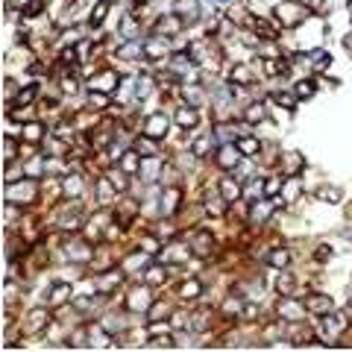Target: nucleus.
<instances>
[{"instance_id": "obj_1", "label": "nucleus", "mask_w": 352, "mask_h": 352, "mask_svg": "<svg viewBox=\"0 0 352 352\" xmlns=\"http://www.w3.org/2000/svg\"><path fill=\"white\" fill-rule=\"evenodd\" d=\"M305 6H299V3H294V0H285V3H279L276 6V21L279 24H285V27H297L299 21H305Z\"/></svg>"}, {"instance_id": "obj_2", "label": "nucleus", "mask_w": 352, "mask_h": 352, "mask_svg": "<svg viewBox=\"0 0 352 352\" xmlns=\"http://www.w3.org/2000/svg\"><path fill=\"white\" fill-rule=\"evenodd\" d=\"M176 15H179L185 24H191L200 15V3H197V0H176Z\"/></svg>"}, {"instance_id": "obj_3", "label": "nucleus", "mask_w": 352, "mask_h": 352, "mask_svg": "<svg viewBox=\"0 0 352 352\" xmlns=\"http://www.w3.org/2000/svg\"><path fill=\"white\" fill-rule=\"evenodd\" d=\"M164 132H167V121H164V115H150L147 123H144V135H147V138H161Z\"/></svg>"}, {"instance_id": "obj_4", "label": "nucleus", "mask_w": 352, "mask_h": 352, "mask_svg": "<svg viewBox=\"0 0 352 352\" xmlns=\"http://www.w3.org/2000/svg\"><path fill=\"white\" fill-rule=\"evenodd\" d=\"M244 153L238 150V147H232V144H226V147H220V153H217V164L223 167V170H232L235 164H238V158H241Z\"/></svg>"}, {"instance_id": "obj_5", "label": "nucleus", "mask_w": 352, "mask_h": 352, "mask_svg": "<svg viewBox=\"0 0 352 352\" xmlns=\"http://www.w3.org/2000/svg\"><path fill=\"white\" fill-rule=\"evenodd\" d=\"M182 24H185V21H182L179 15H167V18H161V21L156 24V30H158L161 35H176V33L182 30Z\"/></svg>"}, {"instance_id": "obj_6", "label": "nucleus", "mask_w": 352, "mask_h": 352, "mask_svg": "<svg viewBox=\"0 0 352 352\" xmlns=\"http://www.w3.org/2000/svg\"><path fill=\"white\" fill-rule=\"evenodd\" d=\"M115 88H118V76H115L112 70L100 73V76L91 82V91H115Z\"/></svg>"}, {"instance_id": "obj_7", "label": "nucleus", "mask_w": 352, "mask_h": 352, "mask_svg": "<svg viewBox=\"0 0 352 352\" xmlns=\"http://www.w3.org/2000/svg\"><path fill=\"white\" fill-rule=\"evenodd\" d=\"M176 123H179L182 129H194V126L200 123V115H197L191 106H185V109H179V112H176Z\"/></svg>"}, {"instance_id": "obj_8", "label": "nucleus", "mask_w": 352, "mask_h": 352, "mask_svg": "<svg viewBox=\"0 0 352 352\" xmlns=\"http://www.w3.org/2000/svg\"><path fill=\"white\" fill-rule=\"evenodd\" d=\"M164 53H167V44H164L161 38H150V41L144 44V56H147V59H161Z\"/></svg>"}, {"instance_id": "obj_9", "label": "nucleus", "mask_w": 352, "mask_h": 352, "mask_svg": "<svg viewBox=\"0 0 352 352\" xmlns=\"http://www.w3.org/2000/svg\"><path fill=\"white\" fill-rule=\"evenodd\" d=\"M121 170H123V173H135V170H141V156H138L135 150L123 153V156H121Z\"/></svg>"}, {"instance_id": "obj_10", "label": "nucleus", "mask_w": 352, "mask_h": 352, "mask_svg": "<svg viewBox=\"0 0 352 352\" xmlns=\"http://www.w3.org/2000/svg\"><path fill=\"white\" fill-rule=\"evenodd\" d=\"M220 194H223L226 203H235V200L241 197V185H238L235 179H220Z\"/></svg>"}, {"instance_id": "obj_11", "label": "nucleus", "mask_w": 352, "mask_h": 352, "mask_svg": "<svg viewBox=\"0 0 352 352\" xmlns=\"http://www.w3.org/2000/svg\"><path fill=\"white\" fill-rule=\"evenodd\" d=\"M305 308H308V311H314V314H326V311L332 308V302H329V297L314 294V297H308V299H305Z\"/></svg>"}, {"instance_id": "obj_12", "label": "nucleus", "mask_w": 352, "mask_h": 352, "mask_svg": "<svg viewBox=\"0 0 352 352\" xmlns=\"http://www.w3.org/2000/svg\"><path fill=\"white\" fill-rule=\"evenodd\" d=\"M279 314H282V317H291V320H297V317L302 314V308H299V305H297L291 297H285V299L279 302Z\"/></svg>"}, {"instance_id": "obj_13", "label": "nucleus", "mask_w": 352, "mask_h": 352, "mask_svg": "<svg viewBox=\"0 0 352 352\" xmlns=\"http://www.w3.org/2000/svg\"><path fill=\"white\" fill-rule=\"evenodd\" d=\"M264 70L270 76H282V73H288V62L285 59H267L264 62Z\"/></svg>"}, {"instance_id": "obj_14", "label": "nucleus", "mask_w": 352, "mask_h": 352, "mask_svg": "<svg viewBox=\"0 0 352 352\" xmlns=\"http://www.w3.org/2000/svg\"><path fill=\"white\" fill-rule=\"evenodd\" d=\"M147 302H150L147 288H135V291H132V297H129V308H147Z\"/></svg>"}, {"instance_id": "obj_15", "label": "nucleus", "mask_w": 352, "mask_h": 352, "mask_svg": "<svg viewBox=\"0 0 352 352\" xmlns=\"http://www.w3.org/2000/svg\"><path fill=\"white\" fill-rule=\"evenodd\" d=\"M161 164V158H141V170H144V182H153V176H156V167Z\"/></svg>"}, {"instance_id": "obj_16", "label": "nucleus", "mask_w": 352, "mask_h": 352, "mask_svg": "<svg viewBox=\"0 0 352 352\" xmlns=\"http://www.w3.org/2000/svg\"><path fill=\"white\" fill-rule=\"evenodd\" d=\"M41 326H47V311H41V308H38V311H33V314H30L27 332H38Z\"/></svg>"}, {"instance_id": "obj_17", "label": "nucleus", "mask_w": 352, "mask_h": 352, "mask_svg": "<svg viewBox=\"0 0 352 352\" xmlns=\"http://www.w3.org/2000/svg\"><path fill=\"white\" fill-rule=\"evenodd\" d=\"M282 188H285V182L279 176H270V179L264 182V197H276V194H282Z\"/></svg>"}, {"instance_id": "obj_18", "label": "nucleus", "mask_w": 352, "mask_h": 352, "mask_svg": "<svg viewBox=\"0 0 352 352\" xmlns=\"http://www.w3.org/2000/svg\"><path fill=\"white\" fill-rule=\"evenodd\" d=\"M194 252H197V255H209V252H211V238H209L206 232L197 235V241H194Z\"/></svg>"}, {"instance_id": "obj_19", "label": "nucleus", "mask_w": 352, "mask_h": 352, "mask_svg": "<svg viewBox=\"0 0 352 352\" xmlns=\"http://www.w3.org/2000/svg\"><path fill=\"white\" fill-rule=\"evenodd\" d=\"M118 285H121V273H109V276H103V279L97 282V291L106 294V291H112V288H118Z\"/></svg>"}, {"instance_id": "obj_20", "label": "nucleus", "mask_w": 352, "mask_h": 352, "mask_svg": "<svg viewBox=\"0 0 352 352\" xmlns=\"http://www.w3.org/2000/svg\"><path fill=\"white\" fill-rule=\"evenodd\" d=\"M238 150H241L244 156H255V153L261 150V144H258L255 138H241V141H238Z\"/></svg>"}, {"instance_id": "obj_21", "label": "nucleus", "mask_w": 352, "mask_h": 352, "mask_svg": "<svg viewBox=\"0 0 352 352\" xmlns=\"http://www.w3.org/2000/svg\"><path fill=\"white\" fill-rule=\"evenodd\" d=\"M276 291H279L282 297H291V291H294V279H291L288 273H279V279H276Z\"/></svg>"}, {"instance_id": "obj_22", "label": "nucleus", "mask_w": 352, "mask_h": 352, "mask_svg": "<svg viewBox=\"0 0 352 352\" xmlns=\"http://www.w3.org/2000/svg\"><path fill=\"white\" fill-rule=\"evenodd\" d=\"M70 297V288L68 285H56L53 291H50V305H59V302H65Z\"/></svg>"}, {"instance_id": "obj_23", "label": "nucleus", "mask_w": 352, "mask_h": 352, "mask_svg": "<svg viewBox=\"0 0 352 352\" xmlns=\"http://www.w3.org/2000/svg\"><path fill=\"white\" fill-rule=\"evenodd\" d=\"M209 150H211V138H209V135H203V138H197V141H194L191 156H206Z\"/></svg>"}, {"instance_id": "obj_24", "label": "nucleus", "mask_w": 352, "mask_h": 352, "mask_svg": "<svg viewBox=\"0 0 352 352\" xmlns=\"http://www.w3.org/2000/svg\"><path fill=\"white\" fill-rule=\"evenodd\" d=\"M200 291H203V285H200L197 279H188V282L182 285V297H185V299H194V297H200Z\"/></svg>"}, {"instance_id": "obj_25", "label": "nucleus", "mask_w": 352, "mask_h": 352, "mask_svg": "<svg viewBox=\"0 0 352 352\" xmlns=\"http://www.w3.org/2000/svg\"><path fill=\"white\" fill-rule=\"evenodd\" d=\"M267 261H270V264H273V267H285V264H288V261H291V255H288V252H285V249H273V252H270V255H267Z\"/></svg>"}, {"instance_id": "obj_26", "label": "nucleus", "mask_w": 352, "mask_h": 352, "mask_svg": "<svg viewBox=\"0 0 352 352\" xmlns=\"http://www.w3.org/2000/svg\"><path fill=\"white\" fill-rule=\"evenodd\" d=\"M176 200H179V188H170V191L164 194V214L176 211Z\"/></svg>"}, {"instance_id": "obj_27", "label": "nucleus", "mask_w": 352, "mask_h": 352, "mask_svg": "<svg viewBox=\"0 0 352 352\" xmlns=\"http://www.w3.org/2000/svg\"><path fill=\"white\" fill-rule=\"evenodd\" d=\"M229 79H232V82H241V85H246V82H249V70H246L244 65H238V68H232Z\"/></svg>"}, {"instance_id": "obj_28", "label": "nucleus", "mask_w": 352, "mask_h": 352, "mask_svg": "<svg viewBox=\"0 0 352 352\" xmlns=\"http://www.w3.org/2000/svg\"><path fill=\"white\" fill-rule=\"evenodd\" d=\"M244 118H246V123H258V121H264V109H261L258 103H252V106L246 109V115H244Z\"/></svg>"}, {"instance_id": "obj_29", "label": "nucleus", "mask_w": 352, "mask_h": 352, "mask_svg": "<svg viewBox=\"0 0 352 352\" xmlns=\"http://www.w3.org/2000/svg\"><path fill=\"white\" fill-rule=\"evenodd\" d=\"M33 197V185H21V188H9V200H30Z\"/></svg>"}, {"instance_id": "obj_30", "label": "nucleus", "mask_w": 352, "mask_h": 352, "mask_svg": "<svg viewBox=\"0 0 352 352\" xmlns=\"http://www.w3.org/2000/svg\"><path fill=\"white\" fill-rule=\"evenodd\" d=\"M106 9H109V3H106V0H100V3L94 6V15H91V27L103 24V18H106Z\"/></svg>"}, {"instance_id": "obj_31", "label": "nucleus", "mask_w": 352, "mask_h": 352, "mask_svg": "<svg viewBox=\"0 0 352 352\" xmlns=\"http://www.w3.org/2000/svg\"><path fill=\"white\" fill-rule=\"evenodd\" d=\"M150 91H153V82H150L147 76H144V79H138V85H135V97H138V100H144Z\"/></svg>"}, {"instance_id": "obj_32", "label": "nucleus", "mask_w": 352, "mask_h": 352, "mask_svg": "<svg viewBox=\"0 0 352 352\" xmlns=\"http://www.w3.org/2000/svg\"><path fill=\"white\" fill-rule=\"evenodd\" d=\"M270 203H255V209H252V220H267V214H270Z\"/></svg>"}, {"instance_id": "obj_33", "label": "nucleus", "mask_w": 352, "mask_h": 352, "mask_svg": "<svg viewBox=\"0 0 352 352\" xmlns=\"http://www.w3.org/2000/svg\"><path fill=\"white\" fill-rule=\"evenodd\" d=\"M68 258H73V261H85V258H91V249H85V246H70V252H68Z\"/></svg>"}, {"instance_id": "obj_34", "label": "nucleus", "mask_w": 352, "mask_h": 352, "mask_svg": "<svg viewBox=\"0 0 352 352\" xmlns=\"http://www.w3.org/2000/svg\"><path fill=\"white\" fill-rule=\"evenodd\" d=\"M41 138V126L38 123H27L24 126V141H38Z\"/></svg>"}, {"instance_id": "obj_35", "label": "nucleus", "mask_w": 352, "mask_h": 352, "mask_svg": "<svg viewBox=\"0 0 352 352\" xmlns=\"http://www.w3.org/2000/svg\"><path fill=\"white\" fill-rule=\"evenodd\" d=\"M33 97H35V85H27L24 91H21V94L15 97V103H18V106H27V103L33 100Z\"/></svg>"}, {"instance_id": "obj_36", "label": "nucleus", "mask_w": 352, "mask_h": 352, "mask_svg": "<svg viewBox=\"0 0 352 352\" xmlns=\"http://www.w3.org/2000/svg\"><path fill=\"white\" fill-rule=\"evenodd\" d=\"M314 94V85L305 79V82H297V97H311Z\"/></svg>"}, {"instance_id": "obj_37", "label": "nucleus", "mask_w": 352, "mask_h": 352, "mask_svg": "<svg viewBox=\"0 0 352 352\" xmlns=\"http://www.w3.org/2000/svg\"><path fill=\"white\" fill-rule=\"evenodd\" d=\"M320 197H323V200L337 203V200H340V188H332V185H329V188H320Z\"/></svg>"}, {"instance_id": "obj_38", "label": "nucleus", "mask_w": 352, "mask_h": 352, "mask_svg": "<svg viewBox=\"0 0 352 352\" xmlns=\"http://www.w3.org/2000/svg\"><path fill=\"white\" fill-rule=\"evenodd\" d=\"M323 329H329L332 334H334V332H340V329H343V317H329V323L323 320Z\"/></svg>"}, {"instance_id": "obj_39", "label": "nucleus", "mask_w": 352, "mask_h": 352, "mask_svg": "<svg viewBox=\"0 0 352 352\" xmlns=\"http://www.w3.org/2000/svg\"><path fill=\"white\" fill-rule=\"evenodd\" d=\"M65 191H68V194H73V197H76V194H79V191H82V182H79V179H76V176H70V179H68V182H65Z\"/></svg>"}, {"instance_id": "obj_40", "label": "nucleus", "mask_w": 352, "mask_h": 352, "mask_svg": "<svg viewBox=\"0 0 352 352\" xmlns=\"http://www.w3.org/2000/svg\"><path fill=\"white\" fill-rule=\"evenodd\" d=\"M138 30V24H135V18H123V24H121V33L123 35H132Z\"/></svg>"}, {"instance_id": "obj_41", "label": "nucleus", "mask_w": 352, "mask_h": 352, "mask_svg": "<svg viewBox=\"0 0 352 352\" xmlns=\"http://www.w3.org/2000/svg\"><path fill=\"white\" fill-rule=\"evenodd\" d=\"M161 279H164V270H158V267H150V270H147V282H150V285H156V282H161Z\"/></svg>"}, {"instance_id": "obj_42", "label": "nucleus", "mask_w": 352, "mask_h": 352, "mask_svg": "<svg viewBox=\"0 0 352 352\" xmlns=\"http://www.w3.org/2000/svg\"><path fill=\"white\" fill-rule=\"evenodd\" d=\"M276 103H282L285 109H294V106H297V97H291V94H276Z\"/></svg>"}, {"instance_id": "obj_43", "label": "nucleus", "mask_w": 352, "mask_h": 352, "mask_svg": "<svg viewBox=\"0 0 352 352\" xmlns=\"http://www.w3.org/2000/svg\"><path fill=\"white\" fill-rule=\"evenodd\" d=\"M223 311H226V314H238V311H241V299H226V302H223Z\"/></svg>"}, {"instance_id": "obj_44", "label": "nucleus", "mask_w": 352, "mask_h": 352, "mask_svg": "<svg viewBox=\"0 0 352 352\" xmlns=\"http://www.w3.org/2000/svg\"><path fill=\"white\" fill-rule=\"evenodd\" d=\"M185 255H188V252H182L179 246H170V252H167L164 258H167V261H179V258H185Z\"/></svg>"}, {"instance_id": "obj_45", "label": "nucleus", "mask_w": 352, "mask_h": 352, "mask_svg": "<svg viewBox=\"0 0 352 352\" xmlns=\"http://www.w3.org/2000/svg\"><path fill=\"white\" fill-rule=\"evenodd\" d=\"M62 59H65V65H76V50H65Z\"/></svg>"}, {"instance_id": "obj_46", "label": "nucleus", "mask_w": 352, "mask_h": 352, "mask_svg": "<svg viewBox=\"0 0 352 352\" xmlns=\"http://www.w3.org/2000/svg\"><path fill=\"white\" fill-rule=\"evenodd\" d=\"M112 185H115V188H121V191L126 188V179H123V173H118V176H112Z\"/></svg>"}, {"instance_id": "obj_47", "label": "nucleus", "mask_w": 352, "mask_h": 352, "mask_svg": "<svg viewBox=\"0 0 352 352\" xmlns=\"http://www.w3.org/2000/svg\"><path fill=\"white\" fill-rule=\"evenodd\" d=\"M62 88H65L68 94H73V91H76V82H73V79H65V82H62Z\"/></svg>"}, {"instance_id": "obj_48", "label": "nucleus", "mask_w": 352, "mask_h": 352, "mask_svg": "<svg viewBox=\"0 0 352 352\" xmlns=\"http://www.w3.org/2000/svg\"><path fill=\"white\" fill-rule=\"evenodd\" d=\"M329 255H332V249H329V246H320V252H317V258L323 261V258H329Z\"/></svg>"}, {"instance_id": "obj_49", "label": "nucleus", "mask_w": 352, "mask_h": 352, "mask_svg": "<svg viewBox=\"0 0 352 352\" xmlns=\"http://www.w3.org/2000/svg\"><path fill=\"white\" fill-rule=\"evenodd\" d=\"M65 41H68V44H73V41H76V30H70V33H65Z\"/></svg>"}, {"instance_id": "obj_50", "label": "nucleus", "mask_w": 352, "mask_h": 352, "mask_svg": "<svg viewBox=\"0 0 352 352\" xmlns=\"http://www.w3.org/2000/svg\"><path fill=\"white\" fill-rule=\"evenodd\" d=\"M150 332H153V334H158V332H167V323H161V326H150Z\"/></svg>"}, {"instance_id": "obj_51", "label": "nucleus", "mask_w": 352, "mask_h": 352, "mask_svg": "<svg viewBox=\"0 0 352 352\" xmlns=\"http://www.w3.org/2000/svg\"><path fill=\"white\" fill-rule=\"evenodd\" d=\"M15 3H27V0H15Z\"/></svg>"}]
</instances>
